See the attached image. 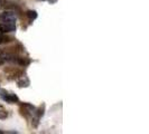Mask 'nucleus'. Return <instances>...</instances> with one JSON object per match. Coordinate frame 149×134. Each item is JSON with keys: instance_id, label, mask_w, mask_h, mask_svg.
<instances>
[{"instance_id": "nucleus-1", "label": "nucleus", "mask_w": 149, "mask_h": 134, "mask_svg": "<svg viewBox=\"0 0 149 134\" xmlns=\"http://www.w3.org/2000/svg\"><path fill=\"white\" fill-rule=\"evenodd\" d=\"M17 20V17L14 12L11 11H6L2 15L0 16V21L1 22H7V23H15Z\"/></svg>"}, {"instance_id": "nucleus-2", "label": "nucleus", "mask_w": 149, "mask_h": 134, "mask_svg": "<svg viewBox=\"0 0 149 134\" xmlns=\"http://www.w3.org/2000/svg\"><path fill=\"white\" fill-rule=\"evenodd\" d=\"M16 30L15 23H7V22H1L0 23V32L6 34V32H11Z\"/></svg>"}, {"instance_id": "nucleus-3", "label": "nucleus", "mask_w": 149, "mask_h": 134, "mask_svg": "<svg viewBox=\"0 0 149 134\" xmlns=\"http://www.w3.org/2000/svg\"><path fill=\"white\" fill-rule=\"evenodd\" d=\"M0 95H1V97H2V99L6 101V102H8V103H15V102H18V97L16 96L15 94H13V93H7V92L2 90Z\"/></svg>"}, {"instance_id": "nucleus-4", "label": "nucleus", "mask_w": 149, "mask_h": 134, "mask_svg": "<svg viewBox=\"0 0 149 134\" xmlns=\"http://www.w3.org/2000/svg\"><path fill=\"white\" fill-rule=\"evenodd\" d=\"M27 17L29 18L30 20H34V19H36V18H37V12H36V11H34V10H29V11L27 12Z\"/></svg>"}, {"instance_id": "nucleus-5", "label": "nucleus", "mask_w": 149, "mask_h": 134, "mask_svg": "<svg viewBox=\"0 0 149 134\" xmlns=\"http://www.w3.org/2000/svg\"><path fill=\"white\" fill-rule=\"evenodd\" d=\"M7 117V113L5 111H0V119H5Z\"/></svg>"}, {"instance_id": "nucleus-6", "label": "nucleus", "mask_w": 149, "mask_h": 134, "mask_svg": "<svg viewBox=\"0 0 149 134\" xmlns=\"http://www.w3.org/2000/svg\"><path fill=\"white\" fill-rule=\"evenodd\" d=\"M0 65H1V60H0Z\"/></svg>"}, {"instance_id": "nucleus-7", "label": "nucleus", "mask_w": 149, "mask_h": 134, "mask_svg": "<svg viewBox=\"0 0 149 134\" xmlns=\"http://www.w3.org/2000/svg\"><path fill=\"white\" fill-rule=\"evenodd\" d=\"M42 1H44V0H42Z\"/></svg>"}]
</instances>
